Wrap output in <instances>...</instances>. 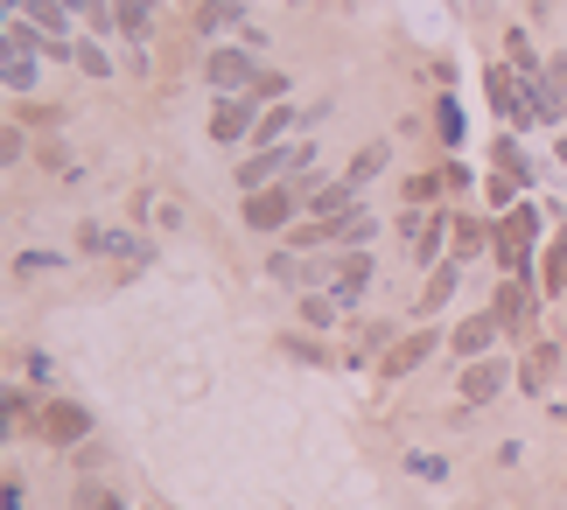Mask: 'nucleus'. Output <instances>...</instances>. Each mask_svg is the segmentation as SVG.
Returning <instances> with one entry per match:
<instances>
[{
    "mask_svg": "<svg viewBox=\"0 0 567 510\" xmlns=\"http://www.w3.org/2000/svg\"><path fill=\"white\" fill-rule=\"evenodd\" d=\"M301 168H316V140H295V147H267V154H252V162L238 168L231 183L252 196V189H267L274 175H301Z\"/></svg>",
    "mask_w": 567,
    "mask_h": 510,
    "instance_id": "nucleus-1",
    "label": "nucleus"
},
{
    "mask_svg": "<svg viewBox=\"0 0 567 510\" xmlns=\"http://www.w3.org/2000/svg\"><path fill=\"white\" fill-rule=\"evenodd\" d=\"M295 217H301V189L295 183H267V189H252L246 196V231H288L295 225Z\"/></svg>",
    "mask_w": 567,
    "mask_h": 510,
    "instance_id": "nucleus-2",
    "label": "nucleus"
},
{
    "mask_svg": "<svg viewBox=\"0 0 567 510\" xmlns=\"http://www.w3.org/2000/svg\"><path fill=\"white\" fill-rule=\"evenodd\" d=\"M78 252L120 259V266H147V259H155V246H147L141 231H120V225H84V231H78Z\"/></svg>",
    "mask_w": 567,
    "mask_h": 510,
    "instance_id": "nucleus-3",
    "label": "nucleus"
},
{
    "mask_svg": "<svg viewBox=\"0 0 567 510\" xmlns=\"http://www.w3.org/2000/svg\"><path fill=\"white\" fill-rule=\"evenodd\" d=\"M35 434L50 440V448H84V440H92V413H84L78 398H50V406L35 413Z\"/></svg>",
    "mask_w": 567,
    "mask_h": 510,
    "instance_id": "nucleus-4",
    "label": "nucleus"
},
{
    "mask_svg": "<svg viewBox=\"0 0 567 510\" xmlns=\"http://www.w3.org/2000/svg\"><path fill=\"white\" fill-rule=\"evenodd\" d=\"M204 84L217 98H238V92H252L259 84V63H252V50H210L204 56Z\"/></svg>",
    "mask_w": 567,
    "mask_h": 510,
    "instance_id": "nucleus-5",
    "label": "nucleus"
},
{
    "mask_svg": "<svg viewBox=\"0 0 567 510\" xmlns=\"http://www.w3.org/2000/svg\"><path fill=\"white\" fill-rule=\"evenodd\" d=\"M533 238H539V210L533 204H518L505 225H497V259L512 266L518 280H526V259H533Z\"/></svg>",
    "mask_w": 567,
    "mask_h": 510,
    "instance_id": "nucleus-6",
    "label": "nucleus"
},
{
    "mask_svg": "<svg viewBox=\"0 0 567 510\" xmlns=\"http://www.w3.org/2000/svg\"><path fill=\"white\" fill-rule=\"evenodd\" d=\"M252 126H259V98H252V92L217 98V113H210V140H246Z\"/></svg>",
    "mask_w": 567,
    "mask_h": 510,
    "instance_id": "nucleus-7",
    "label": "nucleus"
},
{
    "mask_svg": "<svg viewBox=\"0 0 567 510\" xmlns=\"http://www.w3.org/2000/svg\"><path fill=\"white\" fill-rule=\"evenodd\" d=\"M434 343H449V336H442V329H413V336H400V343H392V350H385V378H406V371H421Z\"/></svg>",
    "mask_w": 567,
    "mask_h": 510,
    "instance_id": "nucleus-8",
    "label": "nucleus"
},
{
    "mask_svg": "<svg viewBox=\"0 0 567 510\" xmlns=\"http://www.w3.org/2000/svg\"><path fill=\"white\" fill-rule=\"evenodd\" d=\"M484 92L497 105V119H512V126H533L526 119V92H518V77L512 71H497V63H484Z\"/></svg>",
    "mask_w": 567,
    "mask_h": 510,
    "instance_id": "nucleus-9",
    "label": "nucleus"
},
{
    "mask_svg": "<svg viewBox=\"0 0 567 510\" xmlns=\"http://www.w3.org/2000/svg\"><path fill=\"white\" fill-rule=\"evenodd\" d=\"M497 329H505V315H470V322L449 336V350H455L463 364H476V357H484V350L497 343Z\"/></svg>",
    "mask_w": 567,
    "mask_h": 510,
    "instance_id": "nucleus-10",
    "label": "nucleus"
},
{
    "mask_svg": "<svg viewBox=\"0 0 567 510\" xmlns=\"http://www.w3.org/2000/svg\"><path fill=\"white\" fill-rule=\"evenodd\" d=\"M505 378H512V371L497 364V357H476V364L463 371V398H470V406H491V398L505 392Z\"/></svg>",
    "mask_w": 567,
    "mask_h": 510,
    "instance_id": "nucleus-11",
    "label": "nucleus"
},
{
    "mask_svg": "<svg viewBox=\"0 0 567 510\" xmlns=\"http://www.w3.org/2000/svg\"><path fill=\"white\" fill-rule=\"evenodd\" d=\"M322 231H330V246H343V252H364V246H372V238H379V217L358 204L351 217H337V225H322Z\"/></svg>",
    "mask_w": 567,
    "mask_h": 510,
    "instance_id": "nucleus-12",
    "label": "nucleus"
},
{
    "mask_svg": "<svg viewBox=\"0 0 567 510\" xmlns=\"http://www.w3.org/2000/svg\"><path fill=\"white\" fill-rule=\"evenodd\" d=\"M372 273H379L372 252H351V259L337 266V287H330V294H337L343 308H358V301H364V287H372Z\"/></svg>",
    "mask_w": 567,
    "mask_h": 510,
    "instance_id": "nucleus-13",
    "label": "nucleus"
},
{
    "mask_svg": "<svg viewBox=\"0 0 567 510\" xmlns=\"http://www.w3.org/2000/svg\"><path fill=\"white\" fill-rule=\"evenodd\" d=\"M351 210H358V183H330V189L309 196V225H337V217H351Z\"/></svg>",
    "mask_w": 567,
    "mask_h": 510,
    "instance_id": "nucleus-14",
    "label": "nucleus"
},
{
    "mask_svg": "<svg viewBox=\"0 0 567 510\" xmlns=\"http://www.w3.org/2000/svg\"><path fill=\"white\" fill-rule=\"evenodd\" d=\"M295 126H309V113H295V105L280 98V105H267V113H259V126H252V140H259V147H274V140H288Z\"/></svg>",
    "mask_w": 567,
    "mask_h": 510,
    "instance_id": "nucleus-15",
    "label": "nucleus"
},
{
    "mask_svg": "<svg viewBox=\"0 0 567 510\" xmlns=\"http://www.w3.org/2000/svg\"><path fill=\"white\" fill-rule=\"evenodd\" d=\"M385 162H392V147H385V140L358 147V154H351V175H343V183H358V189H364V183H379V175H385Z\"/></svg>",
    "mask_w": 567,
    "mask_h": 510,
    "instance_id": "nucleus-16",
    "label": "nucleus"
},
{
    "mask_svg": "<svg viewBox=\"0 0 567 510\" xmlns=\"http://www.w3.org/2000/svg\"><path fill=\"white\" fill-rule=\"evenodd\" d=\"M539 294H567V231L547 246V259H539Z\"/></svg>",
    "mask_w": 567,
    "mask_h": 510,
    "instance_id": "nucleus-17",
    "label": "nucleus"
},
{
    "mask_svg": "<svg viewBox=\"0 0 567 510\" xmlns=\"http://www.w3.org/2000/svg\"><path fill=\"white\" fill-rule=\"evenodd\" d=\"M554 364H560V350H554V343H533V350H526V371H518V378H526L533 398H539V385H547V371H554Z\"/></svg>",
    "mask_w": 567,
    "mask_h": 510,
    "instance_id": "nucleus-18",
    "label": "nucleus"
},
{
    "mask_svg": "<svg viewBox=\"0 0 567 510\" xmlns=\"http://www.w3.org/2000/svg\"><path fill=\"white\" fill-rule=\"evenodd\" d=\"M238 21H246V14H238V8H231V0H204V8H196V35H217V29H238Z\"/></svg>",
    "mask_w": 567,
    "mask_h": 510,
    "instance_id": "nucleus-19",
    "label": "nucleus"
},
{
    "mask_svg": "<svg viewBox=\"0 0 567 510\" xmlns=\"http://www.w3.org/2000/svg\"><path fill=\"white\" fill-rule=\"evenodd\" d=\"M71 63H78V71H84V77H113V71H120V63H113V56H105V50H99V42H92V35H84V42H71Z\"/></svg>",
    "mask_w": 567,
    "mask_h": 510,
    "instance_id": "nucleus-20",
    "label": "nucleus"
},
{
    "mask_svg": "<svg viewBox=\"0 0 567 510\" xmlns=\"http://www.w3.org/2000/svg\"><path fill=\"white\" fill-rule=\"evenodd\" d=\"M505 50H512V71H518V77H533V71H547V56H539V50H533V35H526V29H512V35H505Z\"/></svg>",
    "mask_w": 567,
    "mask_h": 510,
    "instance_id": "nucleus-21",
    "label": "nucleus"
},
{
    "mask_svg": "<svg viewBox=\"0 0 567 510\" xmlns=\"http://www.w3.org/2000/svg\"><path fill=\"white\" fill-rule=\"evenodd\" d=\"M434 133H442L449 147H463L470 126H463V105H455V98H434Z\"/></svg>",
    "mask_w": 567,
    "mask_h": 510,
    "instance_id": "nucleus-22",
    "label": "nucleus"
},
{
    "mask_svg": "<svg viewBox=\"0 0 567 510\" xmlns=\"http://www.w3.org/2000/svg\"><path fill=\"white\" fill-rule=\"evenodd\" d=\"M147 21H155V0H120V29L147 50Z\"/></svg>",
    "mask_w": 567,
    "mask_h": 510,
    "instance_id": "nucleus-23",
    "label": "nucleus"
},
{
    "mask_svg": "<svg viewBox=\"0 0 567 510\" xmlns=\"http://www.w3.org/2000/svg\"><path fill=\"white\" fill-rule=\"evenodd\" d=\"M71 14H84L92 29H120V0H63Z\"/></svg>",
    "mask_w": 567,
    "mask_h": 510,
    "instance_id": "nucleus-24",
    "label": "nucleus"
},
{
    "mask_svg": "<svg viewBox=\"0 0 567 510\" xmlns=\"http://www.w3.org/2000/svg\"><path fill=\"white\" fill-rule=\"evenodd\" d=\"M442 189H449V168H427V175H413V183H406V204H434Z\"/></svg>",
    "mask_w": 567,
    "mask_h": 510,
    "instance_id": "nucleus-25",
    "label": "nucleus"
},
{
    "mask_svg": "<svg viewBox=\"0 0 567 510\" xmlns=\"http://www.w3.org/2000/svg\"><path fill=\"white\" fill-rule=\"evenodd\" d=\"M71 510H126L105 482H78V497H71Z\"/></svg>",
    "mask_w": 567,
    "mask_h": 510,
    "instance_id": "nucleus-26",
    "label": "nucleus"
},
{
    "mask_svg": "<svg viewBox=\"0 0 567 510\" xmlns=\"http://www.w3.org/2000/svg\"><path fill=\"white\" fill-rule=\"evenodd\" d=\"M449 294H455V266H442V273H434V280L421 287V315H434V308H442Z\"/></svg>",
    "mask_w": 567,
    "mask_h": 510,
    "instance_id": "nucleus-27",
    "label": "nucleus"
},
{
    "mask_svg": "<svg viewBox=\"0 0 567 510\" xmlns=\"http://www.w3.org/2000/svg\"><path fill=\"white\" fill-rule=\"evenodd\" d=\"M337 294H301V322H309V329H322V322H337Z\"/></svg>",
    "mask_w": 567,
    "mask_h": 510,
    "instance_id": "nucleus-28",
    "label": "nucleus"
},
{
    "mask_svg": "<svg viewBox=\"0 0 567 510\" xmlns=\"http://www.w3.org/2000/svg\"><path fill=\"white\" fill-rule=\"evenodd\" d=\"M274 280H280V287H301V280H309V266L295 259V246H288V252H274Z\"/></svg>",
    "mask_w": 567,
    "mask_h": 510,
    "instance_id": "nucleus-29",
    "label": "nucleus"
},
{
    "mask_svg": "<svg viewBox=\"0 0 567 510\" xmlns=\"http://www.w3.org/2000/svg\"><path fill=\"white\" fill-rule=\"evenodd\" d=\"M0 413H8V434H21V427H29V392H8V398H0Z\"/></svg>",
    "mask_w": 567,
    "mask_h": 510,
    "instance_id": "nucleus-30",
    "label": "nucleus"
},
{
    "mask_svg": "<svg viewBox=\"0 0 567 510\" xmlns=\"http://www.w3.org/2000/svg\"><path fill=\"white\" fill-rule=\"evenodd\" d=\"M252 98H259V105H280V98H288V77H280V71H259Z\"/></svg>",
    "mask_w": 567,
    "mask_h": 510,
    "instance_id": "nucleus-31",
    "label": "nucleus"
},
{
    "mask_svg": "<svg viewBox=\"0 0 567 510\" xmlns=\"http://www.w3.org/2000/svg\"><path fill=\"white\" fill-rule=\"evenodd\" d=\"M406 476H427V482H442V476H449V461L421 448V455H406Z\"/></svg>",
    "mask_w": 567,
    "mask_h": 510,
    "instance_id": "nucleus-32",
    "label": "nucleus"
},
{
    "mask_svg": "<svg viewBox=\"0 0 567 510\" xmlns=\"http://www.w3.org/2000/svg\"><path fill=\"white\" fill-rule=\"evenodd\" d=\"M50 266H56L50 252H21V259H14V280H29V273H50Z\"/></svg>",
    "mask_w": 567,
    "mask_h": 510,
    "instance_id": "nucleus-33",
    "label": "nucleus"
},
{
    "mask_svg": "<svg viewBox=\"0 0 567 510\" xmlns=\"http://www.w3.org/2000/svg\"><path fill=\"white\" fill-rule=\"evenodd\" d=\"M280 343H288L301 364H322V343H316V336H280Z\"/></svg>",
    "mask_w": 567,
    "mask_h": 510,
    "instance_id": "nucleus-34",
    "label": "nucleus"
},
{
    "mask_svg": "<svg viewBox=\"0 0 567 510\" xmlns=\"http://www.w3.org/2000/svg\"><path fill=\"white\" fill-rule=\"evenodd\" d=\"M455 231H463V238H455V259H470L476 246H484V231H476V225H470V217H463V225H455Z\"/></svg>",
    "mask_w": 567,
    "mask_h": 510,
    "instance_id": "nucleus-35",
    "label": "nucleus"
},
{
    "mask_svg": "<svg viewBox=\"0 0 567 510\" xmlns=\"http://www.w3.org/2000/svg\"><path fill=\"white\" fill-rule=\"evenodd\" d=\"M8 510H29V490H21V476H8Z\"/></svg>",
    "mask_w": 567,
    "mask_h": 510,
    "instance_id": "nucleus-36",
    "label": "nucleus"
},
{
    "mask_svg": "<svg viewBox=\"0 0 567 510\" xmlns=\"http://www.w3.org/2000/svg\"><path fill=\"white\" fill-rule=\"evenodd\" d=\"M8 8H14V14H29V21H35L42 8H56V0H8Z\"/></svg>",
    "mask_w": 567,
    "mask_h": 510,
    "instance_id": "nucleus-37",
    "label": "nucleus"
},
{
    "mask_svg": "<svg viewBox=\"0 0 567 510\" xmlns=\"http://www.w3.org/2000/svg\"><path fill=\"white\" fill-rule=\"evenodd\" d=\"M231 8H238V14H246V8H259V0H231Z\"/></svg>",
    "mask_w": 567,
    "mask_h": 510,
    "instance_id": "nucleus-38",
    "label": "nucleus"
},
{
    "mask_svg": "<svg viewBox=\"0 0 567 510\" xmlns=\"http://www.w3.org/2000/svg\"><path fill=\"white\" fill-rule=\"evenodd\" d=\"M560 162H567V133H560Z\"/></svg>",
    "mask_w": 567,
    "mask_h": 510,
    "instance_id": "nucleus-39",
    "label": "nucleus"
}]
</instances>
